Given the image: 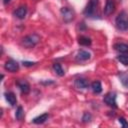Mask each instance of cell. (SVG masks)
<instances>
[{"instance_id": "obj_1", "label": "cell", "mask_w": 128, "mask_h": 128, "mask_svg": "<svg viewBox=\"0 0 128 128\" xmlns=\"http://www.w3.org/2000/svg\"><path fill=\"white\" fill-rule=\"evenodd\" d=\"M116 27L121 30V31H126L128 30V13L125 11H122L119 13V15L116 17L115 20Z\"/></svg>"}, {"instance_id": "obj_2", "label": "cell", "mask_w": 128, "mask_h": 128, "mask_svg": "<svg viewBox=\"0 0 128 128\" xmlns=\"http://www.w3.org/2000/svg\"><path fill=\"white\" fill-rule=\"evenodd\" d=\"M39 41H40V36L34 33V34H30V35L24 37L23 40H22V44H23L26 48H32V47H34Z\"/></svg>"}, {"instance_id": "obj_3", "label": "cell", "mask_w": 128, "mask_h": 128, "mask_svg": "<svg viewBox=\"0 0 128 128\" xmlns=\"http://www.w3.org/2000/svg\"><path fill=\"white\" fill-rule=\"evenodd\" d=\"M97 7H98V0H89L88 4L84 10V14L87 17L95 16V14L97 12Z\"/></svg>"}, {"instance_id": "obj_4", "label": "cell", "mask_w": 128, "mask_h": 128, "mask_svg": "<svg viewBox=\"0 0 128 128\" xmlns=\"http://www.w3.org/2000/svg\"><path fill=\"white\" fill-rule=\"evenodd\" d=\"M61 15L65 22H70L74 19V11L68 7H63L61 9Z\"/></svg>"}, {"instance_id": "obj_5", "label": "cell", "mask_w": 128, "mask_h": 128, "mask_svg": "<svg viewBox=\"0 0 128 128\" xmlns=\"http://www.w3.org/2000/svg\"><path fill=\"white\" fill-rule=\"evenodd\" d=\"M104 102L108 106L116 108L117 107V105H116V94L115 93H108V94H106L105 97H104Z\"/></svg>"}, {"instance_id": "obj_6", "label": "cell", "mask_w": 128, "mask_h": 128, "mask_svg": "<svg viewBox=\"0 0 128 128\" xmlns=\"http://www.w3.org/2000/svg\"><path fill=\"white\" fill-rule=\"evenodd\" d=\"M4 67H5V69H6L7 71H9V72H15V71H17V70L19 69V64H18L16 61L10 59V60H8V61L5 63Z\"/></svg>"}, {"instance_id": "obj_7", "label": "cell", "mask_w": 128, "mask_h": 128, "mask_svg": "<svg viewBox=\"0 0 128 128\" xmlns=\"http://www.w3.org/2000/svg\"><path fill=\"white\" fill-rule=\"evenodd\" d=\"M115 10V2L114 0H107L105 7H104V14L105 15H111Z\"/></svg>"}, {"instance_id": "obj_8", "label": "cell", "mask_w": 128, "mask_h": 128, "mask_svg": "<svg viewBox=\"0 0 128 128\" xmlns=\"http://www.w3.org/2000/svg\"><path fill=\"white\" fill-rule=\"evenodd\" d=\"M90 57H91L90 53L85 51V50H80L76 54V60L77 61H86V60L90 59Z\"/></svg>"}, {"instance_id": "obj_9", "label": "cell", "mask_w": 128, "mask_h": 128, "mask_svg": "<svg viewBox=\"0 0 128 128\" xmlns=\"http://www.w3.org/2000/svg\"><path fill=\"white\" fill-rule=\"evenodd\" d=\"M74 84H75V87L78 88V89H85V88H87L89 86L88 81L86 79H84V78H77L75 80Z\"/></svg>"}, {"instance_id": "obj_10", "label": "cell", "mask_w": 128, "mask_h": 128, "mask_svg": "<svg viewBox=\"0 0 128 128\" xmlns=\"http://www.w3.org/2000/svg\"><path fill=\"white\" fill-rule=\"evenodd\" d=\"M26 14H27V8H26V6H20V7H18V8L16 9V11L14 12V15H15L17 18H19V19L25 18Z\"/></svg>"}, {"instance_id": "obj_11", "label": "cell", "mask_w": 128, "mask_h": 128, "mask_svg": "<svg viewBox=\"0 0 128 128\" xmlns=\"http://www.w3.org/2000/svg\"><path fill=\"white\" fill-rule=\"evenodd\" d=\"M17 85H18V87L20 88V90H21L22 93H25V94H26V93H28V92L30 91V86H29L28 82L25 81V80L18 81V82H17Z\"/></svg>"}, {"instance_id": "obj_12", "label": "cell", "mask_w": 128, "mask_h": 128, "mask_svg": "<svg viewBox=\"0 0 128 128\" xmlns=\"http://www.w3.org/2000/svg\"><path fill=\"white\" fill-rule=\"evenodd\" d=\"M114 48L120 53H128V44L126 43H117L114 45Z\"/></svg>"}, {"instance_id": "obj_13", "label": "cell", "mask_w": 128, "mask_h": 128, "mask_svg": "<svg viewBox=\"0 0 128 128\" xmlns=\"http://www.w3.org/2000/svg\"><path fill=\"white\" fill-rule=\"evenodd\" d=\"M5 98H6L7 102H8L11 106H14V105L16 104V102H17L16 96H15V94H14L13 92H8V93H6V94H5Z\"/></svg>"}, {"instance_id": "obj_14", "label": "cell", "mask_w": 128, "mask_h": 128, "mask_svg": "<svg viewBox=\"0 0 128 128\" xmlns=\"http://www.w3.org/2000/svg\"><path fill=\"white\" fill-rule=\"evenodd\" d=\"M48 117H49V115L47 113H44V114H42V115H40L38 117H35L33 119V123H35V124H42V123H44L48 119Z\"/></svg>"}, {"instance_id": "obj_15", "label": "cell", "mask_w": 128, "mask_h": 128, "mask_svg": "<svg viewBox=\"0 0 128 128\" xmlns=\"http://www.w3.org/2000/svg\"><path fill=\"white\" fill-rule=\"evenodd\" d=\"M91 88H92V91L96 94L100 93L102 91V85L99 81H94L92 84H91Z\"/></svg>"}, {"instance_id": "obj_16", "label": "cell", "mask_w": 128, "mask_h": 128, "mask_svg": "<svg viewBox=\"0 0 128 128\" xmlns=\"http://www.w3.org/2000/svg\"><path fill=\"white\" fill-rule=\"evenodd\" d=\"M119 79H120L121 83L123 84V86H125L126 88H128V73L121 72L119 74Z\"/></svg>"}, {"instance_id": "obj_17", "label": "cell", "mask_w": 128, "mask_h": 128, "mask_svg": "<svg viewBox=\"0 0 128 128\" xmlns=\"http://www.w3.org/2000/svg\"><path fill=\"white\" fill-rule=\"evenodd\" d=\"M53 69H54V71H55V73L57 75H59V76H63L64 75V70L62 69V67H61V65L59 63H55L53 65Z\"/></svg>"}, {"instance_id": "obj_18", "label": "cell", "mask_w": 128, "mask_h": 128, "mask_svg": "<svg viewBox=\"0 0 128 128\" xmlns=\"http://www.w3.org/2000/svg\"><path fill=\"white\" fill-rule=\"evenodd\" d=\"M79 43H80L81 45L88 46V45H90V44H91V40H90V38H88V37L81 36V37L79 38Z\"/></svg>"}, {"instance_id": "obj_19", "label": "cell", "mask_w": 128, "mask_h": 128, "mask_svg": "<svg viewBox=\"0 0 128 128\" xmlns=\"http://www.w3.org/2000/svg\"><path fill=\"white\" fill-rule=\"evenodd\" d=\"M117 59L123 64V65H128V54H122V55H119L117 57Z\"/></svg>"}, {"instance_id": "obj_20", "label": "cell", "mask_w": 128, "mask_h": 128, "mask_svg": "<svg viewBox=\"0 0 128 128\" xmlns=\"http://www.w3.org/2000/svg\"><path fill=\"white\" fill-rule=\"evenodd\" d=\"M23 115H24V113H23L22 107H18L17 108V111H16V119L17 120H22Z\"/></svg>"}, {"instance_id": "obj_21", "label": "cell", "mask_w": 128, "mask_h": 128, "mask_svg": "<svg viewBox=\"0 0 128 128\" xmlns=\"http://www.w3.org/2000/svg\"><path fill=\"white\" fill-rule=\"evenodd\" d=\"M119 123L122 125V127H128V122H127L123 117L119 118Z\"/></svg>"}, {"instance_id": "obj_22", "label": "cell", "mask_w": 128, "mask_h": 128, "mask_svg": "<svg viewBox=\"0 0 128 128\" xmlns=\"http://www.w3.org/2000/svg\"><path fill=\"white\" fill-rule=\"evenodd\" d=\"M90 118H91V115H90V114H88V113H85V114H84V116H83V120H84L85 122L89 121V120H90Z\"/></svg>"}, {"instance_id": "obj_23", "label": "cell", "mask_w": 128, "mask_h": 128, "mask_svg": "<svg viewBox=\"0 0 128 128\" xmlns=\"http://www.w3.org/2000/svg\"><path fill=\"white\" fill-rule=\"evenodd\" d=\"M34 64H35L34 62H27V61L23 62V65H24V66H33Z\"/></svg>"}, {"instance_id": "obj_24", "label": "cell", "mask_w": 128, "mask_h": 128, "mask_svg": "<svg viewBox=\"0 0 128 128\" xmlns=\"http://www.w3.org/2000/svg\"><path fill=\"white\" fill-rule=\"evenodd\" d=\"M11 0H3V2H4V4H8L9 2H10Z\"/></svg>"}]
</instances>
